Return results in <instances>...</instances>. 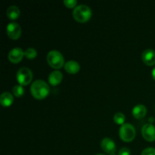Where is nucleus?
<instances>
[{"label": "nucleus", "instance_id": "nucleus-1", "mask_svg": "<svg viewBox=\"0 0 155 155\" xmlns=\"http://www.w3.org/2000/svg\"><path fill=\"white\" fill-rule=\"evenodd\" d=\"M50 88L48 83L42 80H36L30 86V92L36 99H44L48 96Z\"/></svg>", "mask_w": 155, "mask_h": 155}, {"label": "nucleus", "instance_id": "nucleus-2", "mask_svg": "<svg viewBox=\"0 0 155 155\" xmlns=\"http://www.w3.org/2000/svg\"><path fill=\"white\" fill-rule=\"evenodd\" d=\"M73 17L80 23H85L92 17V10L86 5H79L73 11Z\"/></svg>", "mask_w": 155, "mask_h": 155}, {"label": "nucleus", "instance_id": "nucleus-3", "mask_svg": "<svg viewBox=\"0 0 155 155\" xmlns=\"http://www.w3.org/2000/svg\"><path fill=\"white\" fill-rule=\"evenodd\" d=\"M47 62L48 65L54 69H60L64 66V58L60 51L57 50H51L47 54Z\"/></svg>", "mask_w": 155, "mask_h": 155}, {"label": "nucleus", "instance_id": "nucleus-4", "mask_svg": "<svg viewBox=\"0 0 155 155\" xmlns=\"http://www.w3.org/2000/svg\"><path fill=\"white\" fill-rule=\"evenodd\" d=\"M136 131L134 126L130 124H124L121 126L119 130L120 138L127 142H132L136 137Z\"/></svg>", "mask_w": 155, "mask_h": 155}, {"label": "nucleus", "instance_id": "nucleus-5", "mask_svg": "<svg viewBox=\"0 0 155 155\" xmlns=\"http://www.w3.org/2000/svg\"><path fill=\"white\" fill-rule=\"evenodd\" d=\"M33 72L31 70L26 67L21 68L17 72L16 78L21 86H27L33 80Z\"/></svg>", "mask_w": 155, "mask_h": 155}, {"label": "nucleus", "instance_id": "nucleus-6", "mask_svg": "<svg viewBox=\"0 0 155 155\" xmlns=\"http://www.w3.org/2000/svg\"><path fill=\"white\" fill-rule=\"evenodd\" d=\"M6 33L10 39H19L21 36V26L16 22H10L6 27Z\"/></svg>", "mask_w": 155, "mask_h": 155}, {"label": "nucleus", "instance_id": "nucleus-7", "mask_svg": "<svg viewBox=\"0 0 155 155\" xmlns=\"http://www.w3.org/2000/svg\"><path fill=\"white\" fill-rule=\"evenodd\" d=\"M24 56V51L20 47H15V48H12L8 52V60L12 63L14 64H18L19 62H21L22 61Z\"/></svg>", "mask_w": 155, "mask_h": 155}, {"label": "nucleus", "instance_id": "nucleus-8", "mask_svg": "<svg viewBox=\"0 0 155 155\" xmlns=\"http://www.w3.org/2000/svg\"><path fill=\"white\" fill-rule=\"evenodd\" d=\"M142 134L148 142L155 141V127L151 124H146L142 128Z\"/></svg>", "mask_w": 155, "mask_h": 155}, {"label": "nucleus", "instance_id": "nucleus-9", "mask_svg": "<svg viewBox=\"0 0 155 155\" xmlns=\"http://www.w3.org/2000/svg\"><path fill=\"white\" fill-rule=\"evenodd\" d=\"M101 148L107 154H114L116 151V144L110 138H104L101 142Z\"/></svg>", "mask_w": 155, "mask_h": 155}, {"label": "nucleus", "instance_id": "nucleus-10", "mask_svg": "<svg viewBox=\"0 0 155 155\" xmlns=\"http://www.w3.org/2000/svg\"><path fill=\"white\" fill-rule=\"evenodd\" d=\"M142 59L144 63L148 66L155 64V51L152 48H147L142 52Z\"/></svg>", "mask_w": 155, "mask_h": 155}, {"label": "nucleus", "instance_id": "nucleus-11", "mask_svg": "<svg viewBox=\"0 0 155 155\" xmlns=\"http://www.w3.org/2000/svg\"><path fill=\"white\" fill-rule=\"evenodd\" d=\"M62 79H63V74L59 71H52V72L50 73L48 77V83L51 86L58 85L62 81Z\"/></svg>", "mask_w": 155, "mask_h": 155}, {"label": "nucleus", "instance_id": "nucleus-12", "mask_svg": "<svg viewBox=\"0 0 155 155\" xmlns=\"http://www.w3.org/2000/svg\"><path fill=\"white\" fill-rule=\"evenodd\" d=\"M64 70L70 74H75L80 70V65L77 61L74 60H70L67 61L64 64Z\"/></svg>", "mask_w": 155, "mask_h": 155}, {"label": "nucleus", "instance_id": "nucleus-13", "mask_svg": "<svg viewBox=\"0 0 155 155\" xmlns=\"http://www.w3.org/2000/svg\"><path fill=\"white\" fill-rule=\"evenodd\" d=\"M132 114H133V117L136 119H142L146 115L147 108L143 104H139L133 107Z\"/></svg>", "mask_w": 155, "mask_h": 155}, {"label": "nucleus", "instance_id": "nucleus-14", "mask_svg": "<svg viewBox=\"0 0 155 155\" xmlns=\"http://www.w3.org/2000/svg\"><path fill=\"white\" fill-rule=\"evenodd\" d=\"M14 101V97L11 92H4L0 95V104L3 107H9Z\"/></svg>", "mask_w": 155, "mask_h": 155}, {"label": "nucleus", "instance_id": "nucleus-15", "mask_svg": "<svg viewBox=\"0 0 155 155\" xmlns=\"http://www.w3.org/2000/svg\"><path fill=\"white\" fill-rule=\"evenodd\" d=\"M20 14H21L20 8L16 5L9 6L6 11V15L10 20L18 19L20 16Z\"/></svg>", "mask_w": 155, "mask_h": 155}, {"label": "nucleus", "instance_id": "nucleus-16", "mask_svg": "<svg viewBox=\"0 0 155 155\" xmlns=\"http://www.w3.org/2000/svg\"><path fill=\"white\" fill-rule=\"evenodd\" d=\"M126 120V117L121 112H117V113L115 114L114 115V123H116L118 125H123V124H125Z\"/></svg>", "mask_w": 155, "mask_h": 155}, {"label": "nucleus", "instance_id": "nucleus-17", "mask_svg": "<svg viewBox=\"0 0 155 155\" xmlns=\"http://www.w3.org/2000/svg\"><path fill=\"white\" fill-rule=\"evenodd\" d=\"M12 92H13V95L15 97H18V98H21L24 95V89L23 86L21 85H15V86L12 89Z\"/></svg>", "mask_w": 155, "mask_h": 155}, {"label": "nucleus", "instance_id": "nucleus-18", "mask_svg": "<svg viewBox=\"0 0 155 155\" xmlns=\"http://www.w3.org/2000/svg\"><path fill=\"white\" fill-rule=\"evenodd\" d=\"M37 55V51L34 48H27L24 51V56L27 59H34Z\"/></svg>", "mask_w": 155, "mask_h": 155}, {"label": "nucleus", "instance_id": "nucleus-19", "mask_svg": "<svg viewBox=\"0 0 155 155\" xmlns=\"http://www.w3.org/2000/svg\"><path fill=\"white\" fill-rule=\"evenodd\" d=\"M64 4L69 8H75L77 7V0H64Z\"/></svg>", "mask_w": 155, "mask_h": 155}, {"label": "nucleus", "instance_id": "nucleus-20", "mask_svg": "<svg viewBox=\"0 0 155 155\" xmlns=\"http://www.w3.org/2000/svg\"><path fill=\"white\" fill-rule=\"evenodd\" d=\"M141 155H155V148H147L142 151Z\"/></svg>", "mask_w": 155, "mask_h": 155}, {"label": "nucleus", "instance_id": "nucleus-21", "mask_svg": "<svg viewBox=\"0 0 155 155\" xmlns=\"http://www.w3.org/2000/svg\"><path fill=\"white\" fill-rule=\"evenodd\" d=\"M131 154V151L128 148H122L119 151V153H118V155H130Z\"/></svg>", "mask_w": 155, "mask_h": 155}, {"label": "nucleus", "instance_id": "nucleus-22", "mask_svg": "<svg viewBox=\"0 0 155 155\" xmlns=\"http://www.w3.org/2000/svg\"><path fill=\"white\" fill-rule=\"evenodd\" d=\"M152 77H153V79L155 80V67L153 68V70H152Z\"/></svg>", "mask_w": 155, "mask_h": 155}, {"label": "nucleus", "instance_id": "nucleus-23", "mask_svg": "<svg viewBox=\"0 0 155 155\" xmlns=\"http://www.w3.org/2000/svg\"><path fill=\"white\" fill-rule=\"evenodd\" d=\"M96 155H105V154H96Z\"/></svg>", "mask_w": 155, "mask_h": 155}, {"label": "nucleus", "instance_id": "nucleus-24", "mask_svg": "<svg viewBox=\"0 0 155 155\" xmlns=\"http://www.w3.org/2000/svg\"><path fill=\"white\" fill-rule=\"evenodd\" d=\"M110 155H116V154H115V153H114V154H110Z\"/></svg>", "mask_w": 155, "mask_h": 155}]
</instances>
